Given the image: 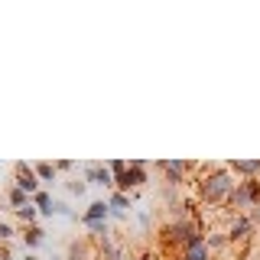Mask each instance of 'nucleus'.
Returning <instances> with one entry per match:
<instances>
[{"mask_svg": "<svg viewBox=\"0 0 260 260\" xmlns=\"http://www.w3.org/2000/svg\"><path fill=\"white\" fill-rule=\"evenodd\" d=\"M234 185H238V182H234V176L224 173V169H218V173H208L199 182V192H202V199H205L208 205H218V202H228V199H231Z\"/></svg>", "mask_w": 260, "mask_h": 260, "instance_id": "f257e3e1", "label": "nucleus"}, {"mask_svg": "<svg viewBox=\"0 0 260 260\" xmlns=\"http://www.w3.org/2000/svg\"><path fill=\"white\" fill-rule=\"evenodd\" d=\"M228 202H231L234 208H241L238 215H244V208H254V205H260V179H247V182H238Z\"/></svg>", "mask_w": 260, "mask_h": 260, "instance_id": "f03ea898", "label": "nucleus"}, {"mask_svg": "<svg viewBox=\"0 0 260 260\" xmlns=\"http://www.w3.org/2000/svg\"><path fill=\"white\" fill-rule=\"evenodd\" d=\"M143 173H146V162H143V159H134V162H127V173H124V176H117L114 182H117V189L127 195L130 189H137V185H143V182H146V176H143Z\"/></svg>", "mask_w": 260, "mask_h": 260, "instance_id": "7ed1b4c3", "label": "nucleus"}, {"mask_svg": "<svg viewBox=\"0 0 260 260\" xmlns=\"http://www.w3.org/2000/svg\"><path fill=\"white\" fill-rule=\"evenodd\" d=\"M166 238L173 241V244H182V247H189L192 241H199L202 234H199V224L189 221V218H182V221H176L173 228H166Z\"/></svg>", "mask_w": 260, "mask_h": 260, "instance_id": "20e7f679", "label": "nucleus"}, {"mask_svg": "<svg viewBox=\"0 0 260 260\" xmlns=\"http://www.w3.org/2000/svg\"><path fill=\"white\" fill-rule=\"evenodd\" d=\"M16 189L26 192V195H36L39 192V176L32 173L26 162H20V166H16Z\"/></svg>", "mask_w": 260, "mask_h": 260, "instance_id": "39448f33", "label": "nucleus"}, {"mask_svg": "<svg viewBox=\"0 0 260 260\" xmlns=\"http://www.w3.org/2000/svg\"><path fill=\"white\" fill-rule=\"evenodd\" d=\"M254 221H250V215H234V221H231V231H228V241H247L250 234H254Z\"/></svg>", "mask_w": 260, "mask_h": 260, "instance_id": "423d86ee", "label": "nucleus"}, {"mask_svg": "<svg viewBox=\"0 0 260 260\" xmlns=\"http://www.w3.org/2000/svg\"><path fill=\"white\" fill-rule=\"evenodd\" d=\"M159 169L169 176V182H182V176L189 173V162H182V159H169V162H159Z\"/></svg>", "mask_w": 260, "mask_h": 260, "instance_id": "0eeeda50", "label": "nucleus"}, {"mask_svg": "<svg viewBox=\"0 0 260 260\" xmlns=\"http://www.w3.org/2000/svg\"><path fill=\"white\" fill-rule=\"evenodd\" d=\"M208 244H205V238H199V241H192L189 247H182V260H208Z\"/></svg>", "mask_w": 260, "mask_h": 260, "instance_id": "6e6552de", "label": "nucleus"}, {"mask_svg": "<svg viewBox=\"0 0 260 260\" xmlns=\"http://www.w3.org/2000/svg\"><path fill=\"white\" fill-rule=\"evenodd\" d=\"M88 182L91 185H104V189H108V185H114V176H111V169H104V166H88Z\"/></svg>", "mask_w": 260, "mask_h": 260, "instance_id": "1a4fd4ad", "label": "nucleus"}, {"mask_svg": "<svg viewBox=\"0 0 260 260\" xmlns=\"http://www.w3.org/2000/svg\"><path fill=\"white\" fill-rule=\"evenodd\" d=\"M108 215H111V205H108V202H94V205L81 215V221H85V224L88 221H108Z\"/></svg>", "mask_w": 260, "mask_h": 260, "instance_id": "9d476101", "label": "nucleus"}, {"mask_svg": "<svg viewBox=\"0 0 260 260\" xmlns=\"http://www.w3.org/2000/svg\"><path fill=\"white\" fill-rule=\"evenodd\" d=\"M231 173H241V176H260V159H234V162H231Z\"/></svg>", "mask_w": 260, "mask_h": 260, "instance_id": "9b49d317", "label": "nucleus"}, {"mask_svg": "<svg viewBox=\"0 0 260 260\" xmlns=\"http://www.w3.org/2000/svg\"><path fill=\"white\" fill-rule=\"evenodd\" d=\"M108 205H111V215H114V218H124V208L130 205V199H127V195H124V192H114V195H111V202H108Z\"/></svg>", "mask_w": 260, "mask_h": 260, "instance_id": "f8f14e48", "label": "nucleus"}, {"mask_svg": "<svg viewBox=\"0 0 260 260\" xmlns=\"http://www.w3.org/2000/svg\"><path fill=\"white\" fill-rule=\"evenodd\" d=\"M32 202H36V208L43 211V215H52V199H49V192H36Z\"/></svg>", "mask_w": 260, "mask_h": 260, "instance_id": "ddd939ff", "label": "nucleus"}, {"mask_svg": "<svg viewBox=\"0 0 260 260\" xmlns=\"http://www.w3.org/2000/svg\"><path fill=\"white\" fill-rule=\"evenodd\" d=\"M23 238H26V247H39V244H43V231L32 224V228H26V234H23Z\"/></svg>", "mask_w": 260, "mask_h": 260, "instance_id": "4468645a", "label": "nucleus"}, {"mask_svg": "<svg viewBox=\"0 0 260 260\" xmlns=\"http://www.w3.org/2000/svg\"><path fill=\"white\" fill-rule=\"evenodd\" d=\"M88 231H91L98 241H104L108 238V221H88Z\"/></svg>", "mask_w": 260, "mask_h": 260, "instance_id": "2eb2a0df", "label": "nucleus"}, {"mask_svg": "<svg viewBox=\"0 0 260 260\" xmlns=\"http://www.w3.org/2000/svg\"><path fill=\"white\" fill-rule=\"evenodd\" d=\"M16 215H20V218H23V221H26L29 228H32V221H36V208H32L29 202H26V205H23V208H16Z\"/></svg>", "mask_w": 260, "mask_h": 260, "instance_id": "dca6fc26", "label": "nucleus"}, {"mask_svg": "<svg viewBox=\"0 0 260 260\" xmlns=\"http://www.w3.org/2000/svg\"><path fill=\"white\" fill-rule=\"evenodd\" d=\"M32 173H36L39 179H46V182H49V179H55V166H49V162H39V166L32 169Z\"/></svg>", "mask_w": 260, "mask_h": 260, "instance_id": "f3484780", "label": "nucleus"}, {"mask_svg": "<svg viewBox=\"0 0 260 260\" xmlns=\"http://www.w3.org/2000/svg\"><path fill=\"white\" fill-rule=\"evenodd\" d=\"M205 244H208V250H211V247H224V244H228V234L215 231V234H208V241H205Z\"/></svg>", "mask_w": 260, "mask_h": 260, "instance_id": "a211bd4d", "label": "nucleus"}, {"mask_svg": "<svg viewBox=\"0 0 260 260\" xmlns=\"http://www.w3.org/2000/svg\"><path fill=\"white\" fill-rule=\"evenodd\" d=\"M52 215H65V218H75V211H72L65 202H52Z\"/></svg>", "mask_w": 260, "mask_h": 260, "instance_id": "6ab92c4d", "label": "nucleus"}, {"mask_svg": "<svg viewBox=\"0 0 260 260\" xmlns=\"http://www.w3.org/2000/svg\"><path fill=\"white\" fill-rule=\"evenodd\" d=\"M10 205H13V208H23V205H26V192L13 189V192H10Z\"/></svg>", "mask_w": 260, "mask_h": 260, "instance_id": "aec40b11", "label": "nucleus"}, {"mask_svg": "<svg viewBox=\"0 0 260 260\" xmlns=\"http://www.w3.org/2000/svg\"><path fill=\"white\" fill-rule=\"evenodd\" d=\"M108 169H111V176L117 179V176H124V173H127V162H124V159H114V162H111Z\"/></svg>", "mask_w": 260, "mask_h": 260, "instance_id": "412c9836", "label": "nucleus"}, {"mask_svg": "<svg viewBox=\"0 0 260 260\" xmlns=\"http://www.w3.org/2000/svg\"><path fill=\"white\" fill-rule=\"evenodd\" d=\"M13 238V228L10 224H4V221H0V241H10Z\"/></svg>", "mask_w": 260, "mask_h": 260, "instance_id": "4be33fe9", "label": "nucleus"}, {"mask_svg": "<svg viewBox=\"0 0 260 260\" xmlns=\"http://www.w3.org/2000/svg\"><path fill=\"white\" fill-rule=\"evenodd\" d=\"M85 185H88V182H69V192H72V195H85Z\"/></svg>", "mask_w": 260, "mask_h": 260, "instance_id": "5701e85b", "label": "nucleus"}, {"mask_svg": "<svg viewBox=\"0 0 260 260\" xmlns=\"http://www.w3.org/2000/svg\"><path fill=\"white\" fill-rule=\"evenodd\" d=\"M72 166H75L72 159H59V162H55V169H62V173H65V169H72Z\"/></svg>", "mask_w": 260, "mask_h": 260, "instance_id": "b1692460", "label": "nucleus"}, {"mask_svg": "<svg viewBox=\"0 0 260 260\" xmlns=\"http://www.w3.org/2000/svg\"><path fill=\"white\" fill-rule=\"evenodd\" d=\"M250 221H254V224H260V205H254V215H250Z\"/></svg>", "mask_w": 260, "mask_h": 260, "instance_id": "393cba45", "label": "nucleus"}, {"mask_svg": "<svg viewBox=\"0 0 260 260\" xmlns=\"http://www.w3.org/2000/svg\"><path fill=\"white\" fill-rule=\"evenodd\" d=\"M26 260H39V257H32V254H29V257H26Z\"/></svg>", "mask_w": 260, "mask_h": 260, "instance_id": "a878e982", "label": "nucleus"}, {"mask_svg": "<svg viewBox=\"0 0 260 260\" xmlns=\"http://www.w3.org/2000/svg\"><path fill=\"white\" fill-rule=\"evenodd\" d=\"M52 260H55V257H52Z\"/></svg>", "mask_w": 260, "mask_h": 260, "instance_id": "bb28decb", "label": "nucleus"}]
</instances>
